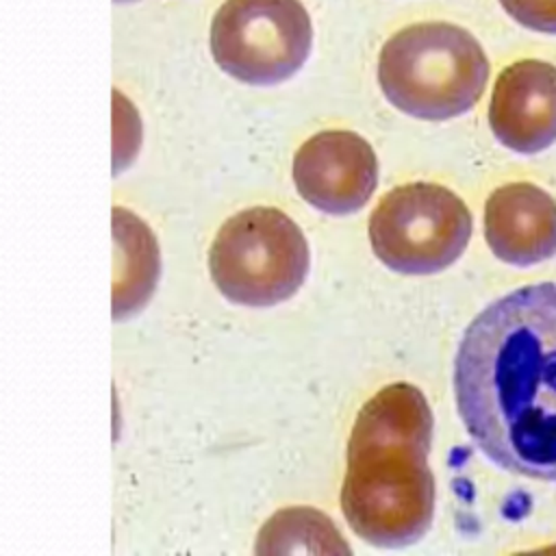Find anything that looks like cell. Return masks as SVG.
I'll return each mask as SVG.
<instances>
[{
	"label": "cell",
	"instance_id": "cell-1",
	"mask_svg": "<svg viewBox=\"0 0 556 556\" xmlns=\"http://www.w3.org/2000/svg\"><path fill=\"white\" fill-rule=\"evenodd\" d=\"M454 395L489 460L556 482V282L515 289L478 313L456 350Z\"/></svg>",
	"mask_w": 556,
	"mask_h": 556
},
{
	"label": "cell",
	"instance_id": "cell-2",
	"mask_svg": "<svg viewBox=\"0 0 556 556\" xmlns=\"http://www.w3.org/2000/svg\"><path fill=\"white\" fill-rule=\"evenodd\" d=\"M430 445L432 410L417 387L393 382L361 406L341 486V513L356 536L404 547L428 532L434 517Z\"/></svg>",
	"mask_w": 556,
	"mask_h": 556
},
{
	"label": "cell",
	"instance_id": "cell-3",
	"mask_svg": "<svg viewBox=\"0 0 556 556\" xmlns=\"http://www.w3.org/2000/svg\"><path fill=\"white\" fill-rule=\"evenodd\" d=\"M489 80L478 39L450 22H417L391 35L378 54V85L402 113L443 122L473 109Z\"/></svg>",
	"mask_w": 556,
	"mask_h": 556
},
{
	"label": "cell",
	"instance_id": "cell-4",
	"mask_svg": "<svg viewBox=\"0 0 556 556\" xmlns=\"http://www.w3.org/2000/svg\"><path fill=\"white\" fill-rule=\"evenodd\" d=\"M311 265L300 226L274 206H252L228 217L208 250L219 293L243 306H274L300 291Z\"/></svg>",
	"mask_w": 556,
	"mask_h": 556
},
{
	"label": "cell",
	"instance_id": "cell-5",
	"mask_svg": "<svg viewBox=\"0 0 556 556\" xmlns=\"http://www.w3.org/2000/svg\"><path fill=\"white\" fill-rule=\"evenodd\" d=\"M471 213L447 187L406 182L391 189L369 215V243L378 261L406 276L450 267L471 237Z\"/></svg>",
	"mask_w": 556,
	"mask_h": 556
},
{
	"label": "cell",
	"instance_id": "cell-6",
	"mask_svg": "<svg viewBox=\"0 0 556 556\" xmlns=\"http://www.w3.org/2000/svg\"><path fill=\"white\" fill-rule=\"evenodd\" d=\"M208 43L226 74L265 87L291 78L306 63L313 26L300 0H224Z\"/></svg>",
	"mask_w": 556,
	"mask_h": 556
},
{
	"label": "cell",
	"instance_id": "cell-7",
	"mask_svg": "<svg viewBox=\"0 0 556 556\" xmlns=\"http://www.w3.org/2000/svg\"><path fill=\"white\" fill-rule=\"evenodd\" d=\"M298 193L321 213L361 211L378 185V159L367 139L352 130H321L293 156Z\"/></svg>",
	"mask_w": 556,
	"mask_h": 556
},
{
	"label": "cell",
	"instance_id": "cell-8",
	"mask_svg": "<svg viewBox=\"0 0 556 556\" xmlns=\"http://www.w3.org/2000/svg\"><path fill=\"white\" fill-rule=\"evenodd\" d=\"M489 126L513 152L534 154L556 143V65L521 59L495 80Z\"/></svg>",
	"mask_w": 556,
	"mask_h": 556
},
{
	"label": "cell",
	"instance_id": "cell-9",
	"mask_svg": "<svg viewBox=\"0 0 556 556\" xmlns=\"http://www.w3.org/2000/svg\"><path fill=\"white\" fill-rule=\"evenodd\" d=\"M484 237L491 252L528 267L556 254V200L532 182L497 187L484 204Z\"/></svg>",
	"mask_w": 556,
	"mask_h": 556
},
{
	"label": "cell",
	"instance_id": "cell-10",
	"mask_svg": "<svg viewBox=\"0 0 556 556\" xmlns=\"http://www.w3.org/2000/svg\"><path fill=\"white\" fill-rule=\"evenodd\" d=\"M115 280L113 319H124L143 308L159 278V245L150 228L130 211L113 208Z\"/></svg>",
	"mask_w": 556,
	"mask_h": 556
},
{
	"label": "cell",
	"instance_id": "cell-11",
	"mask_svg": "<svg viewBox=\"0 0 556 556\" xmlns=\"http://www.w3.org/2000/svg\"><path fill=\"white\" fill-rule=\"evenodd\" d=\"M256 552H350V547L321 513L311 508H289L265 523L258 532Z\"/></svg>",
	"mask_w": 556,
	"mask_h": 556
},
{
	"label": "cell",
	"instance_id": "cell-12",
	"mask_svg": "<svg viewBox=\"0 0 556 556\" xmlns=\"http://www.w3.org/2000/svg\"><path fill=\"white\" fill-rule=\"evenodd\" d=\"M500 4L517 24L556 35V0H500Z\"/></svg>",
	"mask_w": 556,
	"mask_h": 556
},
{
	"label": "cell",
	"instance_id": "cell-13",
	"mask_svg": "<svg viewBox=\"0 0 556 556\" xmlns=\"http://www.w3.org/2000/svg\"><path fill=\"white\" fill-rule=\"evenodd\" d=\"M117 2H128V0H117Z\"/></svg>",
	"mask_w": 556,
	"mask_h": 556
}]
</instances>
